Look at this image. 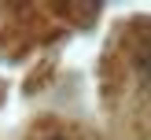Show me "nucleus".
Masks as SVG:
<instances>
[{
    "mask_svg": "<svg viewBox=\"0 0 151 140\" xmlns=\"http://www.w3.org/2000/svg\"><path fill=\"white\" fill-rule=\"evenodd\" d=\"M48 140H70V136H48Z\"/></svg>",
    "mask_w": 151,
    "mask_h": 140,
    "instance_id": "nucleus-1",
    "label": "nucleus"
}]
</instances>
